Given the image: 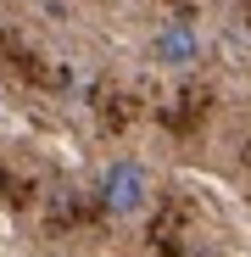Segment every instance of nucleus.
<instances>
[{"label": "nucleus", "mask_w": 251, "mask_h": 257, "mask_svg": "<svg viewBox=\"0 0 251 257\" xmlns=\"http://www.w3.org/2000/svg\"><path fill=\"white\" fill-rule=\"evenodd\" d=\"M151 196H156V185H151V168L145 162H134V157L106 162V174H101V207L112 212V218H123V224L145 218Z\"/></svg>", "instance_id": "nucleus-1"}, {"label": "nucleus", "mask_w": 251, "mask_h": 257, "mask_svg": "<svg viewBox=\"0 0 251 257\" xmlns=\"http://www.w3.org/2000/svg\"><path fill=\"white\" fill-rule=\"evenodd\" d=\"M151 62L167 67V73H190V67L201 62V34H195V23L167 17V23L151 34Z\"/></svg>", "instance_id": "nucleus-2"}]
</instances>
